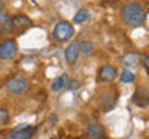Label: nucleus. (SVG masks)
<instances>
[{"label": "nucleus", "instance_id": "obj_1", "mask_svg": "<svg viewBox=\"0 0 149 139\" xmlns=\"http://www.w3.org/2000/svg\"><path fill=\"white\" fill-rule=\"evenodd\" d=\"M121 17L129 26H141L146 22V9L137 2H129L121 8Z\"/></svg>", "mask_w": 149, "mask_h": 139}, {"label": "nucleus", "instance_id": "obj_4", "mask_svg": "<svg viewBox=\"0 0 149 139\" xmlns=\"http://www.w3.org/2000/svg\"><path fill=\"white\" fill-rule=\"evenodd\" d=\"M34 131L36 130L33 128L31 125L22 124V125H19V127L14 128L5 139H31L33 134H34Z\"/></svg>", "mask_w": 149, "mask_h": 139}, {"label": "nucleus", "instance_id": "obj_2", "mask_svg": "<svg viewBox=\"0 0 149 139\" xmlns=\"http://www.w3.org/2000/svg\"><path fill=\"white\" fill-rule=\"evenodd\" d=\"M74 34V30H73V25L67 20H61L54 25L53 28V37L58 42H67L73 37Z\"/></svg>", "mask_w": 149, "mask_h": 139}, {"label": "nucleus", "instance_id": "obj_17", "mask_svg": "<svg viewBox=\"0 0 149 139\" xmlns=\"http://www.w3.org/2000/svg\"><path fill=\"white\" fill-rule=\"evenodd\" d=\"M120 77H121V82H124V83H130V82H134V73L132 71H129V70H123L120 74Z\"/></svg>", "mask_w": 149, "mask_h": 139}, {"label": "nucleus", "instance_id": "obj_15", "mask_svg": "<svg viewBox=\"0 0 149 139\" xmlns=\"http://www.w3.org/2000/svg\"><path fill=\"white\" fill-rule=\"evenodd\" d=\"M88 17H90V11H88V9H86V8H81L76 14H74L73 23H76V25H81V23H84V22L88 20Z\"/></svg>", "mask_w": 149, "mask_h": 139}, {"label": "nucleus", "instance_id": "obj_21", "mask_svg": "<svg viewBox=\"0 0 149 139\" xmlns=\"http://www.w3.org/2000/svg\"><path fill=\"white\" fill-rule=\"evenodd\" d=\"M3 8H5V3H3V0H0V11H2Z\"/></svg>", "mask_w": 149, "mask_h": 139}, {"label": "nucleus", "instance_id": "obj_16", "mask_svg": "<svg viewBox=\"0 0 149 139\" xmlns=\"http://www.w3.org/2000/svg\"><path fill=\"white\" fill-rule=\"evenodd\" d=\"M79 50H81V53H84V54H92L93 50H95V46H93L92 40H82V42H79Z\"/></svg>", "mask_w": 149, "mask_h": 139}, {"label": "nucleus", "instance_id": "obj_7", "mask_svg": "<svg viewBox=\"0 0 149 139\" xmlns=\"http://www.w3.org/2000/svg\"><path fill=\"white\" fill-rule=\"evenodd\" d=\"M79 53H81L79 43L78 42H72V43L67 46V50H65V60H67L70 65L74 63L78 60V57H79Z\"/></svg>", "mask_w": 149, "mask_h": 139}, {"label": "nucleus", "instance_id": "obj_8", "mask_svg": "<svg viewBox=\"0 0 149 139\" xmlns=\"http://www.w3.org/2000/svg\"><path fill=\"white\" fill-rule=\"evenodd\" d=\"M87 134L92 139H106V131L98 122H88L87 125Z\"/></svg>", "mask_w": 149, "mask_h": 139}, {"label": "nucleus", "instance_id": "obj_20", "mask_svg": "<svg viewBox=\"0 0 149 139\" xmlns=\"http://www.w3.org/2000/svg\"><path fill=\"white\" fill-rule=\"evenodd\" d=\"M143 62H144V67H146V70L149 71V56H146V57H144Z\"/></svg>", "mask_w": 149, "mask_h": 139}, {"label": "nucleus", "instance_id": "obj_19", "mask_svg": "<svg viewBox=\"0 0 149 139\" xmlns=\"http://www.w3.org/2000/svg\"><path fill=\"white\" fill-rule=\"evenodd\" d=\"M67 87H68V90H78V88H79V82H68Z\"/></svg>", "mask_w": 149, "mask_h": 139}, {"label": "nucleus", "instance_id": "obj_14", "mask_svg": "<svg viewBox=\"0 0 149 139\" xmlns=\"http://www.w3.org/2000/svg\"><path fill=\"white\" fill-rule=\"evenodd\" d=\"M68 83V77L65 76V74H62V76L56 77L53 82H51V91H61L64 87H67Z\"/></svg>", "mask_w": 149, "mask_h": 139}, {"label": "nucleus", "instance_id": "obj_18", "mask_svg": "<svg viewBox=\"0 0 149 139\" xmlns=\"http://www.w3.org/2000/svg\"><path fill=\"white\" fill-rule=\"evenodd\" d=\"M8 122V111L5 108H0V125Z\"/></svg>", "mask_w": 149, "mask_h": 139}, {"label": "nucleus", "instance_id": "obj_6", "mask_svg": "<svg viewBox=\"0 0 149 139\" xmlns=\"http://www.w3.org/2000/svg\"><path fill=\"white\" fill-rule=\"evenodd\" d=\"M116 76H118V71L112 65H104L98 70V81L100 82H112L116 79Z\"/></svg>", "mask_w": 149, "mask_h": 139}, {"label": "nucleus", "instance_id": "obj_12", "mask_svg": "<svg viewBox=\"0 0 149 139\" xmlns=\"http://www.w3.org/2000/svg\"><path fill=\"white\" fill-rule=\"evenodd\" d=\"M115 104H116V94L106 93V94H102L100 97V107L104 110V113H106V111H109L110 108H113Z\"/></svg>", "mask_w": 149, "mask_h": 139}, {"label": "nucleus", "instance_id": "obj_3", "mask_svg": "<svg viewBox=\"0 0 149 139\" xmlns=\"http://www.w3.org/2000/svg\"><path fill=\"white\" fill-rule=\"evenodd\" d=\"M28 88V81L20 74H16V76L9 77L6 82V90L11 94H20Z\"/></svg>", "mask_w": 149, "mask_h": 139}, {"label": "nucleus", "instance_id": "obj_13", "mask_svg": "<svg viewBox=\"0 0 149 139\" xmlns=\"http://www.w3.org/2000/svg\"><path fill=\"white\" fill-rule=\"evenodd\" d=\"M13 25L14 28H28L31 26V19L25 14H17L13 17Z\"/></svg>", "mask_w": 149, "mask_h": 139}, {"label": "nucleus", "instance_id": "obj_11", "mask_svg": "<svg viewBox=\"0 0 149 139\" xmlns=\"http://www.w3.org/2000/svg\"><path fill=\"white\" fill-rule=\"evenodd\" d=\"M132 104L137 107H149V91L146 90L135 91V94L132 97Z\"/></svg>", "mask_w": 149, "mask_h": 139}, {"label": "nucleus", "instance_id": "obj_10", "mask_svg": "<svg viewBox=\"0 0 149 139\" xmlns=\"http://www.w3.org/2000/svg\"><path fill=\"white\" fill-rule=\"evenodd\" d=\"M123 63L124 67L127 68H134V67H138L140 62H141V54L140 53H134V51H130V53H126L123 56Z\"/></svg>", "mask_w": 149, "mask_h": 139}, {"label": "nucleus", "instance_id": "obj_5", "mask_svg": "<svg viewBox=\"0 0 149 139\" xmlns=\"http://www.w3.org/2000/svg\"><path fill=\"white\" fill-rule=\"evenodd\" d=\"M17 51H19V46L14 39L3 40L0 43V59H13L17 54Z\"/></svg>", "mask_w": 149, "mask_h": 139}, {"label": "nucleus", "instance_id": "obj_9", "mask_svg": "<svg viewBox=\"0 0 149 139\" xmlns=\"http://www.w3.org/2000/svg\"><path fill=\"white\" fill-rule=\"evenodd\" d=\"M14 31V25H13V17H9L6 12L0 11V32L2 34H9Z\"/></svg>", "mask_w": 149, "mask_h": 139}]
</instances>
